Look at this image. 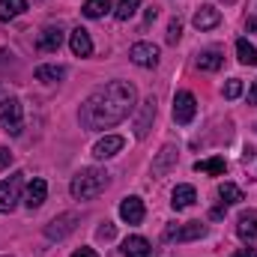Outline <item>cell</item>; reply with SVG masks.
<instances>
[{
    "instance_id": "484cf974",
    "label": "cell",
    "mask_w": 257,
    "mask_h": 257,
    "mask_svg": "<svg viewBox=\"0 0 257 257\" xmlns=\"http://www.w3.org/2000/svg\"><path fill=\"white\" fill-rule=\"evenodd\" d=\"M66 78V69L63 66H39L36 69V81H45V84H57Z\"/></svg>"
},
{
    "instance_id": "9c48e42d",
    "label": "cell",
    "mask_w": 257,
    "mask_h": 257,
    "mask_svg": "<svg viewBox=\"0 0 257 257\" xmlns=\"http://www.w3.org/2000/svg\"><path fill=\"white\" fill-rule=\"evenodd\" d=\"M75 221H78L75 212H63V215H57L51 224H45V236H48V239H63L66 233L75 230Z\"/></svg>"
},
{
    "instance_id": "277c9868",
    "label": "cell",
    "mask_w": 257,
    "mask_h": 257,
    "mask_svg": "<svg viewBox=\"0 0 257 257\" xmlns=\"http://www.w3.org/2000/svg\"><path fill=\"white\" fill-rule=\"evenodd\" d=\"M21 189H24V174H12L0 183V212H12L18 206Z\"/></svg>"
},
{
    "instance_id": "836d02e7",
    "label": "cell",
    "mask_w": 257,
    "mask_h": 257,
    "mask_svg": "<svg viewBox=\"0 0 257 257\" xmlns=\"http://www.w3.org/2000/svg\"><path fill=\"white\" fill-rule=\"evenodd\" d=\"M248 105H257V81L251 84V90H248Z\"/></svg>"
},
{
    "instance_id": "d590c367",
    "label": "cell",
    "mask_w": 257,
    "mask_h": 257,
    "mask_svg": "<svg viewBox=\"0 0 257 257\" xmlns=\"http://www.w3.org/2000/svg\"><path fill=\"white\" fill-rule=\"evenodd\" d=\"M245 30H257V18H248L245 21Z\"/></svg>"
},
{
    "instance_id": "30bf717a",
    "label": "cell",
    "mask_w": 257,
    "mask_h": 257,
    "mask_svg": "<svg viewBox=\"0 0 257 257\" xmlns=\"http://www.w3.org/2000/svg\"><path fill=\"white\" fill-rule=\"evenodd\" d=\"M144 215H147V209H144V200L141 197H123V203H120V218L126 221V224H141L144 221Z\"/></svg>"
},
{
    "instance_id": "ffe728a7",
    "label": "cell",
    "mask_w": 257,
    "mask_h": 257,
    "mask_svg": "<svg viewBox=\"0 0 257 257\" xmlns=\"http://www.w3.org/2000/svg\"><path fill=\"white\" fill-rule=\"evenodd\" d=\"M27 12V0H0V21H12Z\"/></svg>"
},
{
    "instance_id": "d6a6232c",
    "label": "cell",
    "mask_w": 257,
    "mask_h": 257,
    "mask_svg": "<svg viewBox=\"0 0 257 257\" xmlns=\"http://www.w3.org/2000/svg\"><path fill=\"white\" fill-rule=\"evenodd\" d=\"M72 257H99V254H96L93 248H78V251H75Z\"/></svg>"
},
{
    "instance_id": "f1b7e54d",
    "label": "cell",
    "mask_w": 257,
    "mask_h": 257,
    "mask_svg": "<svg viewBox=\"0 0 257 257\" xmlns=\"http://www.w3.org/2000/svg\"><path fill=\"white\" fill-rule=\"evenodd\" d=\"M236 96H242V81L239 78H230L224 84V99H236Z\"/></svg>"
},
{
    "instance_id": "9a60e30c",
    "label": "cell",
    "mask_w": 257,
    "mask_h": 257,
    "mask_svg": "<svg viewBox=\"0 0 257 257\" xmlns=\"http://www.w3.org/2000/svg\"><path fill=\"white\" fill-rule=\"evenodd\" d=\"M45 197H48V183L45 180H30L27 183V194H24V203L30 206V209H39L42 203H45Z\"/></svg>"
},
{
    "instance_id": "5b68a950",
    "label": "cell",
    "mask_w": 257,
    "mask_h": 257,
    "mask_svg": "<svg viewBox=\"0 0 257 257\" xmlns=\"http://www.w3.org/2000/svg\"><path fill=\"white\" fill-rule=\"evenodd\" d=\"M194 114H197V99H194L189 90H180V93L174 96V123L189 126L194 120Z\"/></svg>"
},
{
    "instance_id": "1f68e13d",
    "label": "cell",
    "mask_w": 257,
    "mask_h": 257,
    "mask_svg": "<svg viewBox=\"0 0 257 257\" xmlns=\"http://www.w3.org/2000/svg\"><path fill=\"white\" fill-rule=\"evenodd\" d=\"M9 162H12V153H9L6 147H0V168H6Z\"/></svg>"
},
{
    "instance_id": "7a4b0ae2",
    "label": "cell",
    "mask_w": 257,
    "mask_h": 257,
    "mask_svg": "<svg viewBox=\"0 0 257 257\" xmlns=\"http://www.w3.org/2000/svg\"><path fill=\"white\" fill-rule=\"evenodd\" d=\"M105 189H108V171H102V168H84V171H78L72 177V186H69V192H72L75 200H93Z\"/></svg>"
},
{
    "instance_id": "44dd1931",
    "label": "cell",
    "mask_w": 257,
    "mask_h": 257,
    "mask_svg": "<svg viewBox=\"0 0 257 257\" xmlns=\"http://www.w3.org/2000/svg\"><path fill=\"white\" fill-rule=\"evenodd\" d=\"M111 9H114V6H111V0H87V3L81 6L84 18H105Z\"/></svg>"
},
{
    "instance_id": "603a6c76",
    "label": "cell",
    "mask_w": 257,
    "mask_h": 257,
    "mask_svg": "<svg viewBox=\"0 0 257 257\" xmlns=\"http://www.w3.org/2000/svg\"><path fill=\"white\" fill-rule=\"evenodd\" d=\"M236 233H239V239H245V242H254L257 239V215H242L239 218V224H236Z\"/></svg>"
},
{
    "instance_id": "4316f807",
    "label": "cell",
    "mask_w": 257,
    "mask_h": 257,
    "mask_svg": "<svg viewBox=\"0 0 257 257\" xmlns=\"http://www.w3.org/2000/svg\"><path fill=\"white\" fill-rule=\"evenodd\" d=\"M138 6H141V0H120V3L114 6V18H117V21H128V18L138 12Z\"/></svg>"
},
{
    "instance_id": "4dcf8cb0",
    "label": "cell",
    "mask_w": 257,
    "mask_h": 257,
    "mask_svg": "<svg viewBox=\"0 0 257 257\" xmlns=\"http://www.w3.org/2000/svg\"><path fill=\"white\" fill-rule=\"evenodd\" d=\"M230 257H257V248H251V245H248V248H239V251H233Z\"/></svg>"
},
{
    "instance_id": "ba28073f",
    "label": "cell",
    "mask_w": 257,
    "mask_h": 257,
    "mask_svg": "<svg viewBox=\"0 0 257 257\" xmlns=\"http://www.w3.org/2000/svg\"><path fill=\"white\" fill-rule=\"evenodd\" d=\"M153 120H156V96H147L138 108V117H135V138H147Z\"/></svg>"
},
{
    "instance_id": "7402d4cb",
    "label": "cell",
    "mask_w": 257,
    "mask_h": 257,
    "mask_svg": "<svg viewBox=\"0 0 257 257\" xmlns=\"http://www.w3.org/2000/svg\"><path fill=\"white\" fill-rule=\"evenodd\" d=\"M197 69L200 72H218L221 69V63H224V57L218 54V51H203V54H197Z\"/></svg>"
},
{
    "instance_id": "52a82bcc",
    "label": "cell",
    "mask_w": 257,
    "mask_h": 257,
    "mask_svg": "<svg viewBox=\"0 0 257 257\" xmlns=\"http://www.w3.org/2000/svg\"><path fill=\"white\" fill-rule=\"evenodd\" d=\"M128 60L141 69H153V66H159V48L153 42H135L128 48Z\"/></svg>"
},
{
    "instance_id": "6da1fadb",
    "label": "cell",
    "mask_w": 257,
    "mask_h": 257,
    "mask_svg": "<svg viewBox=\"0 0 257 257\" xmlns=\"http://www.w3.org/2000/svg\"><path fill=\"white\" fill-rule=\"evenodd\" d=\"M135 102H138L135 84L111 81V84H105V87H99L96 93L87 96V102L78 111V120H81V126L90 128V132L114 128L135 111Z\"/></svg>"
},
{
    "instance_id": "4fadbf2b",
    "label": "cell",
    "mask_w": 257,
    "mask_h": 257,
    "mask_svg": "<svg viewBox=\"0 0 257 257\" xmlns=\"http://www.w3.org/2000/svg\"><path fill=\"white\" fill-rule=\"evenodd\" d=\"M69 48H72L75 57H90V54H93V39H90V33H87L84 27H75V30L69 33Z\"/></svg>"
},
{
    "instance_id": "3957f363",
    "label": "cell",
    "mask_w": 257,
    "mask_h": 257,
    "mask_svg": "<svg viewBox=\"0 0 257 257\" xmlns=\"http://www.w3.org/2000/svg\"><path fill=\"white\" fill-rule=\"evenodd\" d=\"M0 126L6 128L9 135H21L24 128V111H21V102L9 93L0 90Z\"/></svg>"
},
{
    "instance_id": "7c38bea8",
    "label": "cell",
    "mask_w": 257,
    "mask_h": 257,
    "mask_svg": "<svg viewBox=\"0 0 257 257\" xmlns=\"http://www.w3.org/2000/svg\"><path fill=\"white\" fill-rule=\"evenodd\" d=\"M60 45H63V27H54V24H48V27L39 33V39H36V48L45 51V54L57 51Z\"/></svg>"
},
{
    "instance_id": "8992f818",
    "label": "cell",
    "mask_w": 257,
    "mask_h": 257,
    "mask_svg": "<svg viewBox=\"0 0 257 257\" xmlns=\"http://www.w3.org/2000/svg\"><path fill=\"white\" fill-rule=\"evenodd\" d=\"M206 236V224L200 221H189V224H171L165 230V239L168 242H192V239H200Z\"/></svg>"
},
{
    "instance_id": "ac0fdd59",
    "label": "cell",
    "mask_w": 257,
    "mask_h": 257,
    "mask_svg": "<svg viewBox=\"0 0 257 257\" xmlns=\"http://www.w3.org/2000/svg\"><path fill=\"white\" fill-rule=\"evenodd\" d=\"M194 171H197V174H209V177H224V171H227V162H224L221 156H209V159H200V162H194Z\"/></svg>"
},
{
    "instance_id": "e0dca14e",
    "label": "cell",
    "mask_w": 257,
    "mask_h": 257,
    "mask_svg": "<svg viewBox=\"0 0 257 257\" xmlns=\"http://www.w3.org/2000/svg\"><path fill=\"white\" fill-rule=\"evenodd\" d=\"M174 165H177V147H171V144H168V147H162L159 159L153 162V174H156V177H165Z\"/></svg>"
},
{
    "instance_id": "5bb4252c",
    "label": "cell",
    "mask_w": 257,
    "mask_h": 257,
    "mask_svg": "<svg viewBox=\"0 0 257 257\" xmlns=\"http://www.w3.org/2000/svg\"><path fill=\"white\" fill-rule=\"evenodd\" d=\"M192 24L197 27V30H212V27H218L221 24V12L215 9V6H200L197 12H194V18H192Z\"/></svg>"
},
{
    "instance_id": "cb8c5ba5",
    "label": "cell",
    "mask_w": 257,
    "mask_h": 257,
    "mask_svg": "<svg viewBox=\"0 0 257 257\" xmlns=\"http://www.w3.org/2000/svg\"><path fill=\"white\" fill-rule=\"evenodd\" d=\"M236 57L242 66H257V48L248 39H236Z\"/></svg>"
},
{
    "instance_id": "2e32d148",
    "label": "cell",
    "mask_w": 257,
    "mask_h": 257,
    "mask_svg": "<svg viewBox=\"0 0 257 257\" xmlns=\"http://www.w3.org/2000/svg\"><path fill=\"white\" fill-rule=\"evenodd\" d=\"M123 254L126 257H153V245L144 236H126L123 239Z\"/></svg>"
},
{
    "instance_id": "f546056e",
    "label": "cell",
    "mask_w": 257,
    "mask_h": 257,
    "mask_svg": "<svg viewBox=\"0 0 257 257\" xmlns=\"http://www.w3.org/2000/svg\"><path fill=\"white\" fill-rule=\"evenodd\" d=\"M114 233H117V230H114V224H108V221L96 230V236H99V239H114Z\"/></svg>"
},
{
    "instance_id": "d6986e66",
    "label": "cell",
    "mask_w": 257,
    "mask_h": 257,
    "mask_svg": "<svg viewBox=\"0 0 257 257\" xmlns=\"http://www.w3.org/2000/svg\"><path fill=\"white\" fill-rule=\"evenodd\" d=\"M194 200H197L194 186H177L174 194H171V206H174V209H189Z\"/></svg>"
},
{
    "instance_id": "83f0119b",
    "label": "cell",
    "mask_w": 257,
    "mask_h": 257,
    "mask_svg": "<svg viewBox=\"0 0 257 257\" xmlns=\"http://www.w3.org/2000/svg\"><path fill=\"white\" fill-rule=\"evenodd\" d=\"M180 36H183V21H180V18H174V21L168 24V45H177V42H180Z\"/></svg>"
},
{
    "instance_id": "e575fe53",
    "label": "cell",
    "mask_w": 257,
    "mask_h": 257,
    "mask_svg": "<svg viewBox=\"0 0 257 257\" xmlns=\"http://www.w3.org/2000/svg\"><path fill=\"white\" fill-rule=\"evenodd\" d=\"M156 15H159V12H156V9L150 6V9H147V24H153V21H156Z\"/></svg>"
},
{
    "instance_id": "d4e9b609",
    "label": "cell",
    "mask_w": 257,
    "mask_h": 257,
    "mask_svg": "<svg viewBox=\"0 0 257 257\" xmlns=\"http://www.w3.org/2000/svg\"><path fill=\"white\" fill-rule=\"evenodd\" d=\"M218 197H221V203L227 206V203H242L245 200V194L239 186H233V183H221L218 186Z\"/></svg>"
},
{
    "instance_id": "8fae6325",
    "label": "cell",
    "mask_w": 257,
    "mask_h": 257,
    "mask_svg": "<svg viewBox=\"0 0 257 257\" xmlns=\"http://www.w3.org/2000/svg\"><path fill=\"white\" fill-rule=\"evenodd\" d=\"M123 147H126V141H123L120 135H105L102 141L93 144V156H96V159H114Z\"/></svg>"
}]
</instances>
